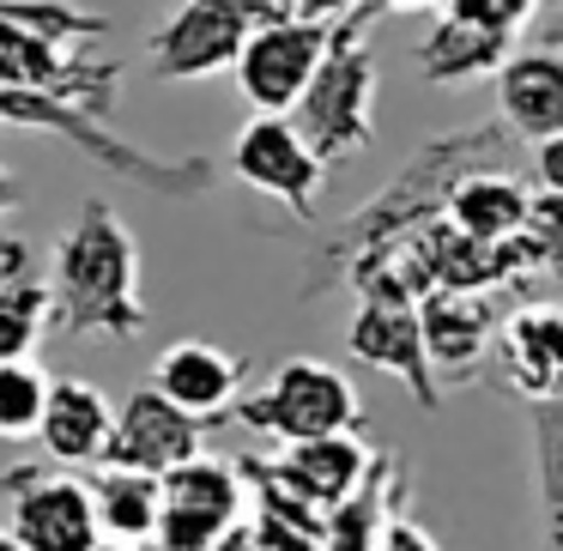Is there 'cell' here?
Listing matches in <instances>:
<instances>
[{"mask_svg":"<svg viewBox=\"0 0 563 551\" xmlns=\"http://www.w3.org/2000/svg\"><path fill=\"white\" fill-rule=\"evenodd\" d=\"M55 328L86 340H140L146 333V304H140V243L128 219L110 200H86L62 236H55Z\"/></svg>","mask_w":563,"mask_h":551,"instance_id":"6da1fadb","label":"cell"},{"mask_svg":"<svg viewBox=\"0 0 563 551\" xmlns=\"http://www.w3.org/2000/svg\"><path fill=\"white\" fill-rule=\"evenodd\" d=\"M515 146V134L503 122H485V128H461V134H437L424 140V146L406 158V170L394 176L382 195H369L364 207L352 212V219L340 224V231L328 236V249H321V273L309 279V291H321V285H333L345 267H352L364 249H376L382 236H400L412 231V224L437 219L442 200H449V188L461 183L466 170H478V164H503Z\"/></svg>","mask_w":563,"mask_h":551,"instance_id":"7a4b0ae2","label":"cell"},{"mask_svg":"<svg viewBox=\"0 0 563 551\" xmlns=\"http://www.w3.org/2000/svg\"><path fill=\"white\" fill-rule=\"evenodd\" d=\"M364 31H369L364 13L333 19L328 49H321L316 74H309L303 98L291 103V122L303 128L309 152H316L328 170L376 146V86H382V74H376V55H369Z\"/></svg>","mask_w":563,"mask_h":551,"instance_id":"3957f363","label":"cell"},{"mask_svg":"<svg viewBox=\"0 0 563 551\" xmlns=\"http://www.w3.org/2000/svg\"><path fill=\"white\" fill-rule=\"evenodd\" d=\"M231 418H243L249 430L273 442L297 437H328V430H357L364 425V400H357L352 376L321 357H285L255 394H236Z\"/></svg>","mask_w":563,"mask_h":551,"instance_id":"277c9868","label":"cell"},{"mask_svg":"<svg viewBox=\"0 0 563 551\" xmlns=\"http://www.w3.org/2000/svg\"><path fill=\"white\" fill-rule=\"evenodd\" d=\"M0 491L13 503L7 533L19 551H98L103 527H98V503H91V478H79L62 461H25L0 473Z\"/></svg>","mask_w":563,"mask_h":551,"instance_id":"5b68a950","label":"cell"},{"mask_svg":"<svg viewBox=\"0 0 563 551\" xmlns=\"http://www.w3.org/2000/svg\"><path fill=\"white\" fill-rule=\"evenodd\" d=\"M158 491H164V509H158V527H152V546H164V551L224 546L231 521L249 509L243 466L212 454V449H195L188 461L164 466Z\"/></svg>","mask_w":563,"mask_h":551,"instance_id":"8992f818","label":"cell"},{"mask_svg":"<svg viewBox=\"0 0 563 551\" xmlns=\"http://www.w3.org/2000/svg\"><path fill=\"white\" fill-rule=\"evenodd\" d=\"M231 176L243 188H255V195L291 207V219H316L328 164L309 152V140L291 122V110H255L231 140Z\"/></svg>","mask_w":563,"mask_h":551,"instance_id":"52a82bcc","label":"cell"},{"mask_svg":"<svg viewBox=\"0 0 563 551\" xmlns=\"http://www.w3.org/2000/svg\"><path fill=\"white\" fill-rule=\"evenodd\" d=\"M267 13V0H183L170 19L146 37V62L170 86H195V79L231 74L236 49H243L249 25Z\"/></svg>","mask_w":563,"mask_h":551,"instance_id":"ba28073f","label":"cell"},{"mask_svg":"<svg viewBox=\"0 0 563 551\" xmlns=\"http://www.w3.org/2000/svg\"><path fill=\"white\" fill-rule=\"evenodd\" d=\"M321 49H328V25L321 19H297V13H267L249 25L243 49H236L231 74H236V91H243L249 110H291L303 98L309 74H316Z\"/></svg>","mask_w":563,"mask_h":551,"instance_id":"9c48e42d","label":"cell"},{"mask_svg":"<svg viewBox=\"0 0 563 551\" xmlns=\"http://www.w3.org/2000/svg\"><path fill=\"white\" fill-rule=\"evenodd\" d=\"M0 91H49L91 115H110L122 91V62H79L74 43H49L43 31L0 13Z\"/></svg>","mask_w":563,"mask_h":551,"instance_id":"30bf717a","label":"cell"},{"mask_svg":"<svg viewBox=\"0 0 563 551\" xmlns=\"http://www.w3.org/2000/svg\"><path fill=\"white\" fill-rule=\"evenodd\" d=\"M345 352H352L357 364L382 370V376L406 382L424 412L442 406V382L430 376V357H424L418 304H400V297H357V316H352V328H345Z\"/></svg>","mask_w":563,"mask_h":551,"instance_id":"8fae6325","label":"cell"},{"mask_svg":"<svg viewBox=\"0 0 563 551\" xmlns=\"http://www.w3.org/2000/svg\"><path fill=\"white\" fill-rule=\"evenodd\" d=\"M418 328H424V357L437 382H473L490 357V333H497V304L485 291H449L430 285L418 297Z\"/></svg>","mask_w":563,"mask_h":551,"instance_id":"7c38bea8","label":"cell"},{"mask_svg":"<svg viewBox=\"0 0 563 551\" xmlns=\"http://www.w3.org/2000/svg\"><path fill=\"white\" fill-rule=\"evenodd\" d=\"M490 364L515 400H545L563 394V309L558 304H521L497 316L490 333Z\"/></svg>","mask_w":563,"mask_h":551,"instance_id":"4fadbf2b","label":"cell"},{"mask_svg":"<svg viewBox=\"0 0 563 551\" xmlns=\"http://www.w3.org/2000/svg\"><path fill=\"white\" fill-rule=\"evenodd\" d=\"M207 430L195 412H183L176 400H164L158 388H140L115 406V430H110V454L115 466H140V473H164V466L188 461L195 449H207Z\"/></svg>","mask_w":563,"mask_h":551,"instance_id":"5bb4252c","label":"cell"},{"mask_svg":"<svg viewBox=\"0 0 563 551\" xmlns=\"http://www.w3.org/2000/svg\"><path fill=\"white\" fill-rule=\"evenodd\" d=\"M243 382H249V364L236 352H224V345H212V340L164 345L158 370H152V388H158L164 400H176L183 412H195L200 425L231 418V400L243 394Z\"/></svg>","mask_w":563,"mask_h":551,"instance_id":"9a60e30c","label":"cell"},{"mask_svg":"<svg viewBox=\"0 0 563 551\" xmlns=\"http://www.w3.org/2000/svg\"><path fill=\"white\" fill-rule=\"evenodd\" d=\"M115 430V400L98 382L79 376H49V400L37 418V449L62 466H103Z\"/></svg>","mask_w":563,"mask_h":551,"instance_id":"2e32d148","label":"cell"},{"mask_svg":"<svg viewBox=\"0 0 563 551\" xmlns=\"http://www.w3.org/2000/svg\"><path fill=\"white\" fill-rule=\"evenodd\" d=\"M497 122L515 140H545L563 128V49L539 43V49H515L497 67Z\"/></svg>","mask_w":563,"mask_h":551,"instance_id":"e0dca14e","label":"cell"},{"mask_svg":"<svg viewBox=\"0 0 563 551\" xmlns=\"http://www.w3.org/2000/svg\"><path fill=\"white\" fill-rule=\"evenodd\" d=\"M515 49H521V31H515V25L437 13L430 37L418 43V74H424L430 86H473V79L497 74Z\"/></svg>","mask_w":563,"mask_h":551,"instance_id":"ac0fdd59","label":"cell"},{"mask_svg":"<svg viewBox=\"0 0 563 551\" xmlns=\"http://www.w3.org/2000/svg\"><path fill=\"white\" fill-rule=\"evenodd\" d=\"M55 328L49 279L37 273L25 236H0V357H31Z\"/></svg>","mask_w":563,"mask_h":551,"instance_id":"d6986e66","label":"cell"},{"mask_svg":"<svg viewBox=\"0 0 563 551\" xmlns=\"http://www.w3.org/2000/svg\"><path fill=\"white\" fill-rule=\"evenodd\" d=\"M369 454H376V449H369V442H357V430H328V437L279 442V454H273V461L285 466V478H291V485L303 491L309 503L333 509V503H340L345 491L364 478Z\"/></svg>","mask_w":563,"mask_h":551,"instance_id":"ffe728a7","label":"cell"},{"mask_svg":"<svg viewBox=\"0 0 563 551\" xmlns=\"http://www.w3.org/2000/svg\"><path fill=\"white\" fill-rule=\"evenodd\" d=\"M527 200H533V195H527V188L503 170V164H478V170H466L461 183L449 188L442 219H449L454 231H466V236L509 243V236L527 224Z\"/></svg>","mask_w":563,"mask_h":551,"instance_id":"44dd1931","label":"cell"},{"mask_svg":"<svg viewBox=\"0 0 563 551\" xmlns=\"http://www.w3.org/2000/svg\"><path fill=\"white\" fill-rule=\"evenodd\" d=\"M91 503H98L103 546H152V527H158V509H164L158 473L103 461L98 478H91Z\"/></svg>","mask_w":563,"mask_h":551,"instance_id":"7402d4cb","label":"cell"},{"mask_svg":"<svg viewBox=\"0 0 563 551\" xmlns=\"http://www.w3.org/2000/svg\"><path fill=\"white\" fill-rule=\"evenodd\" d=\"M527 406V437H533V478H539V515L545 527L563 521V394Z\"/></svg>","mask_w":563,"mask_h":551,"instance_id":"603a6c76","label":"cell"},{"mask_svg":"<svg viewBox=\"0 0 563 551\" xmlns=\"http://www.w3.org/2000/svg\"><path fill=\"white\" fill-rule=\"evenodd\" d=\"M43 400H49V376H43L37 352L31 357H0V442H31L37 437Z\"/></svg>","mask_w":563,"mask_h":551,"instance_id":"cb8c5ba5","label":"cell"},{"mask_svg":"<svg viewBox=\"0 0 563 551\" xmlns=\"http://www.w3.org/2000/svg\"><path fill=\"white\" fill-rule=\"evenodd\" d=\"M527 249H533L539 273H558L563 279V195H551V188H539L533 200H527V224H521Z\"/></svg>","mask_w":563,"mask_h":551,"instance_id":"d4e9b609","label":"cell"},{"mask_svg":"<svg viewBox=\"0 0 563 551\" xmlns=\"http://www.w3.org/2000/svg\"><path fill=\"white\" fill-rule=\"evenodd\" d=\"M533 183L551 188V195H563V128L545 140H533Z\"/></svg>","mask_w":563,"mask_h":551,"instance_id":"484cf974","label":"cell"},{"mask_svg":"<svg viewBox=\"0 0 563 551\" xmlns=\"http://www.w3.org/2000/svg\"><path fill=\"white\" fill-rule=\"evenodd\" d=\"M267 7H279V13H297V19H321V25H333V19L352 13L357 0H267Z\"/></svg>","mask_w":563,"mask_h":551,"instance_id":"4316f807","label":"cell"},{"mask_svg":"<svg viewBox=\"0 0 563 551\" xmlns=\"http://www.w3.org/2000/svg\"><path fill=\"white\" fill-rule=\"evenodd\" d=\"M394 7H430V0H357L352 13H364V19H382V13H394Z\"/></svg>","mask_w":563,"mask_h":551,"instance_id":"83f0119b","label":"cell"},{"mask_svg":"<svg viewBox=\"0 0 563 551\" xmlns=\"http://www.w3.org/2000/svg\"><path fill=\"white\" fill-rule=\"evenodd\" d=\"M19 200H25V188H19V176H13V170H0V219H7V212H13Z\"/></svg>","mask_w":563,"mask_h":551,"instance_id":"f1b7e54d","label":"cell"},{"mask_svg":"<svg viewBox=\"0 0 563 551\" xmlns=\"http://www.w3.org/2000/svg\"><path fill=\"white\" fill-rule=\"evenodd\" d=\"M539 43H551V49H563V0H558V13H551V25L539 31Z\"/></svg>","mask_w":563,"mask_h":551,"instance_id":"f546056e","label":"cell"},{"mask_svg":"<svg viewBox=\"0 0 563 551\" xmlns=\"http://www.w3.org/2000/svg\"><path fill=\"white\" fill-rule=\"evenodd\" d=\"M545 539H551V546H563V521H558V527H545Z\"/></svg>","mask_w":563,"mask_h":551,"instance_id":"4dcf8cb0","label":"cell"},{"mask_svg":"<svg viewBox=\"0 0 563 551\" xmlns=\"http://www.w3.org/2000/svg\"><path fill=\"white\" fill-rule=\"evenodd\" d=\"M0 128H7V115H0Z\"/></svg>","mask_w":563,"mask_h":551,"instance_id":"1f68e13d","label":"cell"},{"mask_svg":"<svg viewBox=\"0 0 563 551\" xmlns=\"http://www.w3.org/2000/svg\"><path fill=\"white\" fill-rule=\"evenodd\" d=\"M551 7H558V0H551Z\"/></svg>","mask_w":563,"mask_h":551,"instance_id":"d6a6232c","label":"cell"}]
</instances>
